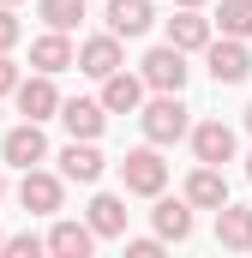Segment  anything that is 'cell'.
I'll return each instance as SVG.
<instances>
[{
    "label": "cell",
    "instance_id": "7c38bea8",
    "mask_svg": "<svg viewBox=\"0 0 252 258\" xmlns=\"http://www.w3.org/2000/svg\"><path fill=\"white\" fill-rule=\"evenodd\" d=\"M54 120H60L72 138H102L108 108H102V102H90V96H72V102H60V108H54Z\"/></svg>",
    "mask_w": 252,
    "mask_h": 258
},
{
    "label": "cell",
    "instance_id": "2e32d148",
    "mask_svg": "<svg viewBox=\"0 0 252 258\" xmlns=\"http://www.w3.org/2000/svg\"><path fill=\"white\" fill-rule=\"evenodd\" d=\"M150 24H156V6H150V0H108V30H114V36H144V30H150Z\"/></svg>",
    "mask_w": 252,
    "mask_h": 258
},
{
    "label": "cell",
    "instance_id": "44dd1931",
    "mask_svg": "<svg viewBox=\"0 0 252 258\" xmlns=\"http://www.w3.org/2000/svg\"><path fill=\"white\" fill-rule=\"evenodd\" d=\"M210 30H222V36H252V0H222L216 6V18H210Z\"/></svg>",
    "mask_w": 252,
    "mask_h": 258
},
{
    "label": "cell",
    "instance_id": "cb8c5ba5",
    "mask_svg": "<svg viewBox=\"0 0 252 258\" xmlns=\"http://www.w3.org/2000/svg\"><path fill=\"white\" fill-rule=\"evenodd\" d=\"M0 252H6V258H36V252H42V240H36V234H6Z\"/></svg>",
    "mask_w": 252,
    "mask_h": 258
},
{
    "label": "cell",
    "instance_id": "7402d4cb",
    "mask_svg": "<svg viewBox=\"0 0 252 258\" xmlns=\"http://www.w3.org/2000/svg\"><path fill=\"white\" fill-rule=\"evenodd\" d=\"M36 12H42L48 30H72V24L84 18V0H36Z\"/></svg>",
    "mask_w": 252,
    "mask_h": 258
},
{
    "label": "cell",
    "instance_id": "ac0fdd59",
    "mask_svg": "<svg viewBox=\"0 0 252 258\" xmlns=\"http://www.w3.org/2000/svg\"><path fill=\"white\" fill-rule=\"evenodd\" d=\"M90 246H96L90 222H66V216L54 222V228H48V240H42V252H54V258H84Z\"/></svg>",
    "mask_w": 252,
    "mask_h": 258
},
{
    "label": "cell",
    "instance_id": "d6986e66",
    "mask_svg": "<svg viewBox=\"0 0 252 258\" xmlns=\"http://www.w3.org/2000/svg\"><path fill=\"white\" fill-rule=\"evenodd\" d=\"M150 222H156V240H186V234H192V204H186V198H162V192H156Z\"/></svg>",
    "mask_w": 252,
    "mask_h": 258
},
{
    "label": "cell",
    "instance_id": "277c9868",
    "mask_svg": "<svg viewBox=\"0 0 252 258\" xmlns=\"http://www.w3.org/2000/svg\"><path fill=\"white\" fill-rule=\"evenodd\" d=\"M0 162L6 168H36L48 162V138H42V120H18V126L0 138Z\"/></svg>",
    "mask_w": 252,
    "mask_h": 258
},
{
    "label": "cell",
    "instance_id": "484cf974",
    "mask_svg": "<svg viewBox=\"0 0 252 258\" xmlns=\"http://www.w3.org/2000/svg\"><path fill=\"white\" fill-rule=\"evenodd\" d=\"M12 84H18V66H12V54H0V96H12Z\"/></svg>",
    "mask_w": 252,
    "mask_h": 258
},
{
    "label": "cell",
    "instance_id": "e0dca14e",
    "mask_svg": "<svg viewBox=\"0 0 252 258\" xmlns=\"http://www.w3.org/2000/svg\"><path fill=\"white\" fill-rule=\"evenodd\" d=\"M84 222H90V234H96V240H120V234H126V198L96 192V198H90V216H84Z\"/></svg>",
    "mask_w": 252,
    "mask_h": 258
},
{
    "label": "cell",
    "instance_id": "6da1fadb",
    "mask_svg": "<svg viewBox=\"0 0 252 258\" xmlns=\"http://www.w3.org/2000/svg\"><path fill=\"white\" fill-rule=\"evenodd\" d=\"M144 114H138V126H144V138L150 144H180L186 138V102H180V90H156L150 102H138Z\"/></svg>",
    "mask_w": 252,
    "mask_h": 258
},
{
    "label": "cell",
    "instance_id": "5b68a950",
    "mask_svg": "<svg viewBox=\"0 0 252 258\" xmlns=\"http://www.w3.org/2000/svg\"><path fill=\"white\" fill-rule=\"evenodd\" d=\"M204 60H210V78H216V84H246L252 78V54H246L240 36H222V42L210 36V42H204Z\"/></svg>",
    "mask_w": 252,
    "mask_h": 258
},
{
    "label": "cell",
    "instance_id": "9c48e42d",
    "mask_svg": "<svg viewBox=\"0 0 252 258\" xmlns=\"http://www.w3.org/2000/svg\"><path fill=\"white\" fill-rule=\"evenodd\" d=\"M72 66H78V72H90V78H108L114 66H126V54H120V36H114V30H102V36L78 42V54H72Z\"/></svg>",
    "mask_w": 252,
    "mask_h": 258
},
{
    "label": "cell",
    "instance_id": "d4e9b609",
    "mask_svg": "<svg viewBox=\"0 0 252 258\" xmlns=\"http://www.w3.org/2000/svg\"><path fill=\"white\" fill-rule=\"evenodd\" d=\"M126 258H162V240H126Z\"/></svg>",
    "mask_w": 252,
    "mask_h": 258
},
{
    "label": "cell",
    "instance_id": "603a6c76",
    "mask_svg": "<svg viewBox=\"0 0 252 258\" xmlns=\"http://www.w3.org/2000/svg\"><path fill=\"white\" fill-rule=\"evenodd\" d=\"M18 36H24L18 12H12V6H0V54H12V48H18Z\"/></svg>",
    "mask_w": 252,
    "mask_h": 258
},
{
    "label": "cell",
    "instance_id": "4dcf8cb0",
    "mask_svg": "<svg viewBox=\"0 0 252 258\" xmlns=\"http://www.w3.org/2000/svg\"><path fill=\"white\" fill-rule=\"evenodd\" d=\"M0 6H18V0H0Z\"/></svg>",
    "mask_w": 252,
    "mask_h": 258
},
{
    "label": "cell",
    "instance_id": "52a82bcc",
    "mask_svg": "<svg viewBox=\"0 0 252 258\" xmlns=\"http://www.w3.org/2000/svg\"><path fill=\"white\" fill-rule=\"evenodd\" d=\"M12 96H18V114H24V120H54V108H60V90H54V78H48V72L18 78V84H12Z\"/></svg>",
    "mask_w": 252,
    "mask_h": 258
},
{
    "label": "cell",
    "instance_id": "5bb4252c",
    "mask_svg": "<svg viewBox=\"0 0 252 258\" xmlns=\"http://www.w3.org/2000/svg\"><path fill=\"white\" fill-rule=\"evenodd\" d=\"M216 30H210V18L198 12V6H174V18H168V42L180 48V54H192V48H204Z\"/></svg>",
    "mask_w": 252,
    "mask_h": 258
},
{
    "label": "cell",
    "instance_id": "8fae6325",
    "mask_svg": "<svg viewBox=\"0 0 252 258\" xmlns=\"http://www.w3.org/2000/svg\"><path fill=\"white\" fill-rule=\"evenodd\" d=\"M108 114H132L138 102H144V78L138 72H126V66H114L108 78H102V96H96Z\"/></svg>",
    "mask_w": 252,
    "mask_h": 258
},
{
    "label": "cell",
    "instance_id": "3957f363",
    "mask_svg": "<svg viewBox=\"0 0 252 258\" xmlns=\"http://www.w3.org/2000/svg\"><path fill=\"white\" fill-rule=\"evenodd\" d=\"M18 204H24L30 216H60L66 180H60V174H48V168L36 162V168H24V180H18Z\"/></svg>",
    "mask_w": 252,
    "mask_h": 258
},
{
    "label": "cell",
    "instance_id": "ffe728a7",
    "mask_svg": "<svg viewBox=\"0 0 252 258\" xmlns=\"http://www.w3.org/2000/svg\"><path fill=\"white\" fill-rule=\"evenodd\" d=\"M72 54H78V48L66 42V30H48V36H36V42H30V66H36V72H48V78L66 72Z\"/></svg>",
    "mask_w": 252,
    "mask_h": 258
},
{
    "label": "cell",
    "instance_id": "1f68e13d",
    "mask_svg": "<svg viewBox=\"0 0 252 258\" xmlns=\"http://www.w3.org/2000/svg\"><path fill=\"white\" fill-rule=\"evenodd\" d=\"M0 240H6V234H0Z\"/></svg>",
    "mask_w": 252,
    "mask_h": 258
},
{
    "label": "cell",
    "instance_id": "9a60e30c",
    "mask_svg": "<svg viewBox=\"0 0 252 258\" xmlns=\"http://www.w3.org/2000/svg\"><path fill=\"white\" fill-rule=\"evenodd\" d=\"M216 240L228 252H252V210L246 204H216Z\"/></svg>",
    "mask_w": 252,
    "mask_h": 258
},
{
    "label": "cell",
    "instance_id": "83f0119b",
    "mask_svg": "<svg viewBox=\"0 0 252 258\" xmlns=\"http://www.w3.org/2000/svg\"><path fill=\"white\" fill-rule=\"evenodd\" d=\"M0 198H6V174H0Z\"/></svg>",
    "mask_w": 252,
    "mask_h": 258
},
{
    "label": "cell",
    "instance_id": "f546056e",
    "mask_svg": "<svg viewBox=\"0 0 252 258\" xmlns=\"http://www.w3.org/2000/svg\"><path fill=\"white\" fill-rule=\"evenodd\" d=\"M246 132H252V108H246Z\"/></svg>",
    "mask_w": 252,
    "mask_h": 258
},
{
    "label": "cell",
    "instance_id": "7a4b0ae2",
    "mask_svg": "<svg viewBox=\"0 0 252 258\" xmlns=\"http://www.w3.org/2000/svg\"><path fill=\"white\" fill-rule=\"evenodd\" d=\"M120 180H126V192H138V198H156L162 186H168V162H162V144L126 150V162H120Z\"/></svg>",
    "mask_w": 252,
    "mask_h": 258
},
{
    "label": "cell",
    "instance_id": "8992f818",
    "mask_svg": "<svg viewBox=\"0 0 252 258\" xmlns=\"http://www.w3.org/2000/svg\"><path fill=\"white\" fill-rule=\"evenodd\" d=\"M138 78H144V90H180V84H186V54H180L174 42H162V48L144 54V72H138Z\"/></svg>",
    "mask_w": 252,
    "mask_h": 258
},
{
    "label": "cell",
    "instance_id": "4fadbf2b",
    "mask_svg": "<svg viewBox=\"0 0 252 258\" xmlns=\"http://www.w3.org/2000/svg\"><path fill=\"white\" fill-rule=\"evenodd\" d=\"M186 204H192V210H216V204H228V180H222L216 162H198V168L186 174Z\"/></svg>",
    "mask_w": 252,
    "mask_h": 258
},
{
    "label": "cell",
    "instance_id": "f1b7e54d",
    "mask_svg": "<svg viewBox=\"0 0 252 258\" xmlns=\"http://www.w3.org/2000/svg\"><path fill=\"white\" fill-rule=\"evenodd\" d=\"M246 180H252V156H246Z\"/></svg>",
    "mask_w": 252,
    "mask_h": 258
},
{
    "label": "cell",
    "instance_id": "ba28073f",
    "mask_svg": "<svg viewBox=\"0 0 252 258\" xmlns=\"http://www.w3.org/2000/svg\"><path fill=\"white\" fill-rule=\"evenodd\" d=\"M186 138H192V156L198 162H234V126H222V120H198V126H186Z\"/></svg>",
    "mask_w": 252,
    "mask_h": 258
},
{
    "label": "cell",
    "instance_id": "4316f807",
    "mask_svg": "<svg viewBox=\"0 0 252 258\" xmlns=\"http://www.w3.org/2000/svg\"><path fill=\"white\" fill-rule=\"evenodd\" d=\"M174 6H204V0H174Z\"/></svg>",
    "mask_w": 252,
    "mask_h": 258
},
{
    "label": "cell",
    "instance_id": "30bf717a",
    "mask_svg": "<svg viewBox=\"0 0 252 258\" xmlns=\"http://www.w3.org/2000/svg\"><path fill=\"white\" fill-rule=\"evenodd\" d=\"M60 180H78V186H96V180H102V150H96V138H72L60 150Z\"/></svg>",
    "mask_w": 252,
    "mask_h": 258
}]
</instances>
